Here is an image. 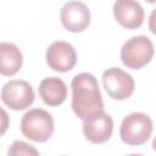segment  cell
Wrapping results in <instances>:
<instances>
[{"instance_id": "cell-13", "label": "cell", "mask_w": 156, "mask_h": 156, "mask_svg": "<svg viewBox=\"0 0 156 156\" xmlns=\"http://www.w3.org/2000/svg\"><path fill=\"white\" fill-rule=\"evenodd\" d=\"M9 155L10 156H21V155L38 156L39 151L34 146H32L30 144H27L22 140H15L12 143V145L10 146V149H9Z\"/></svg>"}, {"instance_id": "cell-9", "label": "cell", "mask_w": 156, "mask_h": 156, "mask_svg": "<svg viewBox=\"0 0 156 156\" xmlns=\"http://www.w3.org/2000/svg\"><path fill=\"white\" fill-rule=\"evenodd\" d=\"M113 121L111 116L104 111L83 119V134L85 139L93 144H104L112 136Z\"/></svg>"}, {"instance_id": "cell-4", "label": "cell", "mask_w": 156, "mask_h": 156, "mask_svg": "<svg viewBox=\"0 0 156 156\" xmlns=\"http://www.w3.org/2000/svg\"><path fill=\"white\" fill-rule=\"evenodd\" d=\"M154 44L146 35L128 39L121 49V61L130 69H140L154 57Z\"/></svg>"}, {"instance_id": "cell-14", "label": "cell", "mask_w": 156, "mask_h": 156, "mask_svg": "<svg viewBox=\"0 0 156 156\" xmlns=\"http://www.w3.org/2000/svg\"><path fill=\"white\" fill-rule=\"evenodd\" d=\"M147 26H149L150 32H151L154 35H156V9H155V10H152V12L150 13Z\"/></svg>"}, {"instance_id": "cell-10", "label": "cell", "mask_w": 156, "mask_h": 156, "mask_svg": "<svg viewBox=\"0 0 156 156\" xmlns=\"http://www.w3.org/2000/svg\"><path fill=\"white\" fill-rule=\"evenodd\" d=\"M115 20L127 29H136L144 22V9L136 0H116L112 7Z\"/></svg>"}, {"instance_id": "cell-11", "label": "cell", "mask_w": 156, "mask_h": 156, "mask_svg": "<svg viewBox=\"0 0 156 156\" xmlns=\"http://www.w3.org/2000/svg\"><path fill=\"white\" fill-rule=\"evenodd\" d=\"M39 96L48 106H60L67 98V85L57 77L44 78L38 88Z\"/></svg>"}, {"instance_id": "cell-12", "label": "cell", "mask_w": 156, "mask_h": 156, "mask_svg": "<svg viewBox=\"0 0 156 156\" xmlns=\"http://www.w3.org/2000/svg\"><path fill=\"white\" fill-rule=\"evenodd\" d=\"M23 65L21 50L13 43L2 41L0 44V73L5 77L15 76Z\"/></svg>"}, {"instance_id": "cell-1", "label": "cell", "mask_w": 156, "mask_h": 156, "mask_svg": "<svg viewBox=\"0 0 156 156\" xmlns=\"http://www.w3.org/2000/svg\"><path fill=\"white\" fill-rule=\"evenodd\" d=\"M72 101L71 107L74 115L85 119L98 112L104 111V100L96 78L88 72L78 73L71 83Z\"/></svg>"}, {"instance_id": "cell-15", "label": "cell", "mask_w": 156, "mask_h": 156, "mask_svg": "<svg viewBox=\"0 0 156 156\" xmlns=\"http://www.w3.org/2000/svg\"><path fill=\"white\" fill-rule=\"evenodd\" d=\"M152 149L156 151V136L154 138V140H152Z\"/></svg>"}, {"instance_id": "cell-2", "label": "cell", "mask_w": 156, "mask_h": 156, "mask_svg": "<svg viewBox=\"0 0 156 156\" xmlns=\"http://www.w3.org/2000/svg\"><path fill=\"white\" fill-rule=\"evenodd\" d=\"M21 132L23 136L35 143L48 141L55 129L51 113L43 108H30L21 119Z\"/></svg>"}, {"instance_id": "cell-6", "label": "cell", "mask_w": 156, "mask_h": 156, "mask_svg": "<svg viewBox=\"0 0 156 156\" xmlns=\"http://www.w3.org/2000/svg\"><path fill=\"white\" fill-rule=\"evenodd\" d=\"M35 94L33 87L23 79H12L2 85L1 101L15 111L26 110L34 101Z\"/></svg>"}, {"instance_id": "cell-7", "label": "cell", "mask_w": 156, "mask_h": 156, "mask_svg": "<svg viewBox=\"0 0 156 156\" xmlns=\"http://www.w3.org/2000/svg\"><path fill=\"white\" fill-rule=\"evenodd\" d=\"M90 10L89 7L77 0L66 2L60 11V20L66 30L72 33H80L85 30L90 24Z\"/></svg>"}, {"instance_id": "cell-5", "label": "cell", "mask_w": 156, "mask_h": 156, "mask_svg": "<svg viewBox=\"0 0 156 156\" xmlns=\"http://www.w3.org/2000/svg\"><path fill=\"white\" fill-rule=\"evenodd\" d=\"M102 84L108 94V96L113 100L122 101L130 98L134 93L135 82L134 78L118 67H111L104 71L102 73Z\"/></svg>"}, {"instance_id": "cell-8", "label": "cell", "mask_w": 156, "mask_h": 156, "mask_svg": "<svg viewBox=\"0 0 156 156\" xmlns=\"http://www.w3.org/2000/svg\"><path fill=\"white\" fill-rule=\"evenodd\" d=\"M45 58L48 66L52 71L65 73L76 66L77 52L72 44L63 40H57L48 48Z\"/></svg>"}, {"instance_id": "cell-16", "label": "cell", "mask_w": 156, "mask_h": 156, "mask_svg": "<svg viewBox=\"0 0 156 156\" xmlns=\"http://www.w3.org/2000/svg\"><path fill=\"white\" fill-rule=\"evenodd\" d=\"M145 1L149 4H156V0H145Z\"/></svg>"}, {"instance_id": "cell-3", "label": "cell", "mask_w": 156, "mask_h": 156, "mask_svg": "<svg viewBox=\"0 0 156 156\" xmlns=\"http://www.w3.org/2000/svg\"><path fill=\"white\" fill-rule=\"evenodd\" d=\"M152 129V121L146 113L133 112L122 119L119 136L124 144L129 146H139L150 139Z\"/></svg>"}]
</instances>
